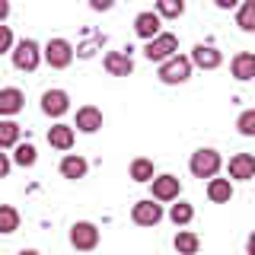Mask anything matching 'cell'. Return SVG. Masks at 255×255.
<instances>
[{"label": "cell", "instance_id": "15", "mask_svg": "<svg viewBox=\"0 0 255 255\" xmlns=\"http://www.w3.org/2000/svg\"><path fill=\"white\" fill-rule=\"evenodd\" d=\"M22 106H26L22 90H16V86L0 90V115H16V112H22Z\"/></svg>", "mask_w": 255, "mask_h": 255}, {"label": "cell", "instance_id": "27", "mask_svg": "<svg viewBox=\"0 0 255 255\" xmlns=\"http://www.w3.org/2000/svg\"><path fill=\"white\" fill-rule=\"evenodd\" d=\"M236 22H239V29H243V32H252L255 29V3H252V0H246V3L239 6Z\"/></svg>", "mask_w": 255, "mask_h": 255}, {"label": "cell", "instance_id": "8", "mask_svg": "<svg viewBox=\"0 0 255 255\" xmlns=\"http://www.w3.org/2000/svg\"><path fill=\"white\" fill-rule=\"evenodd\" d=\"M150 188H153L156 201H175L179 191H182V182L175 179L172 172H163V175H153V179H150Z\"/></svg>", "mask_w": 255, "mask_h": 255}, {"label": "cell", "instance_id": "28", "mask_svg": "<svg viewBox=\"0 0 255 255\" xmlns=\"http://www.w3.org/2000/svg\"><path fill=\"white\" fill-rule=\"evenodd\" d=\"M239 134H243V137H252L255 134V112L252 109L239 115Z\"/></svg>", "mask_w": 255, "mask_h": 255}, {"label": "cell", "instance_id": "14", "mask_svg": "<svg viewBox=\"0 0 255 255\" xmlns=\"http://www.w3.org/2000/svg\"><path fill=\"white\" fill-rule=\"evenodd\" d=\"M83 134H96L102 128V112L96 109V106H83V109H77V125Z\"/></svg>", "mask_w": 255, "mask_h": 255}, {"label": "cell", "instance_id": "20", "mask_svg": "<svg viewBox=\"0 0 255 255\" xmlns=\"http://www.w3.org/2000/svg\"><path fill=\"white\" fill-rule=\"evenodd\" d=\"M198 249H201V239H198L195 233L182 230V233L175 236V252L179 255H198Z\"/></svg>", "mask_w": 255, "mask_h": 255}, {"label": "cell", "instance_id": "11", "mask_svg": "<svg viewBox=\"0 0 255 255\" xmlns=\"http://www.w3.org/2000/svg\"><path fill=\"white\" fill-rule=\"evenodd\" d=\"M159 26H163V19H159L153 10H143V13H137V19H134V32H137L143 42L156 38L159 35Z\"/></svg>", "mask_w": 255, "mask_h": 255}, {"label": "cell", "instance_id": "10", "mask_svg": "<svg viewBox=\"0 0 255 255\" xmlns=\"http://www.w3.org/2000/svg\"><path fill=\"white\" fill-rule=\"evenodd\" d=\"M67 109H70V96L64 93V90H48V93L42 96V112H45V115L61 118Z\"/></svg>", "mask_w": 255, "mask_h": 255}, {"label": "cell", "instance_id": "22", "mask_svg": "<svg viewBox=\"0 0 255 255\" xmlns=\"http://www.w3.org/2000/svg\"><path fill=\"white\" fill-rule=\"evenodd\" d=\"M19 230V211L10 204H0V233H16Z\"/></svg>", "mask_w": 255, "mask_h": 255}, {"label": "cell", "instance_id": "2", "mask_svg": "<svg viewBox=\"0 0 255 255\" xmlns=\"http://www.w3.org/2000/svg\"><path fill=\"white\" fill-rule=\"evenodd\" d=\"M10 54H13V67L16 70H26V74H32V70L38 67V61H42V48H38V42H32V38L16 42Z\"/></svg>", "mask_w": 255, "mask_h": 255}, {"label": "cell", "instance_id": "3", "mask_svg": "<svg viewBox=\"0 0 255 255\" xmlns=\"http://www.w3.org/2000/svg\"><path fill=\"white\" fill-rule=\"evenodd\" d=\"M175 51H179V38H175L172 32H159L156 38H150V42L143 45V58H147V61H159V64L169 61Z\"/></svg>", "mask_w": 255, "mask_h": 255}, {"label": "cell", "instance_id": "23", "mask_svg": "<svg viewBox=\"0 0 255 255\" xmlns=\"http://www.w3.org/2000/svg\"><path fill=\"white\" fill-rule=\"evenodd\" d=\"M153 13L159 16V19H175V16L185 13V3H182V0H159Z\"/></svg>", "mask_w": 255, "mask_h": 255}, {"label": "cell", "instance_id": "1", "mask_svg": "<svg viewBox=\"0 0 255 255\" xmlns=\"http://www.w3.org/2000/svg\"><path fill=\"white\" fill-rule=\"evenodd\" d=\"M220 153L217 150H211V147H201V150H195L191 153V159H188V169H191V175L195 179H214V175L220 172Z\"/></svg>", "mask_w": 255, "mask_h": 255}, {"label": "cell", "instance_id": "9", "mask_svg": "<svg viewBox=\"0 0 255 255\" xmlns=\"http://www.w3.org/2000/svg\"><path fill=\"white\" fill-rule=\"evenodd\" d=\"M191 67H201V70H217L223 64V54L214 45H195L191 48Z\"/></svg>", "mask_w": 255, "mask_h": 255}, {"label": "cell", "instance_id": "18", "mask_svg": "<svg viewBox=\"0 0 255 255\" xmlns=\"http://www.w3.org/2000/svg\"><path fill=\"white\" fill-rule=\"evenodd\" d=\"M86 169H90V163H86L83 156H77V153H70V156L61 159V175H64V179H83Z\"/></svg>", "mask_w": 255, "mask_h": 255}, {"label": "cell", "instance_id": "31", "mask_svg": "<svg viewBox=\"0 0 255 255\" xmlns=\"http://www.w3.org/2000/svg\"><path fill=\"white\" fill-rule=\"evenodd\" d=\"M93 10H112V3H109V0H93Z\"/></svg>", "mask_w": 255, "mask_h": 255}, {"label": "cell", "instance_id": "29", "mask_svg": "<svg viewBox=\"0 0 255 255\" xmlns=\"http://www.w3.org/2000/svg\"><path fill=\"white\" fill-rule=\"evenodd\" d=\"M6 51H13V32H10V26L0 22V54H6Z\"/></svg>", "mask_w": 255, "mask_h": 255}, {"label": "cell", "instance_id": "32", "mask_svg": "<svg viewBox=\"0 0 255 255\" xmlns=\"http://www.w3.org/2000/svg\"><path fill=\"white\" fill-rule=\"evenodd\" d=\"M6 16H10V3H6V0H0V22H3Z\"/></svg>", "mask_w": 255, "mask_h": 255}, {"label": "cell", "instance_id": "7", "mask_svg": "<svg viewBox=\"0 0 255 255\" xmlns=\"http://www.w3.org/2000/svg\"><path fill=\"white\" fill-rule=\"evenodd\" d=\"M131 220L137 223V227H156L159 220H163V207L153 204V198H143L131 207Z\"/></svg>", "mask_w": 255, "mask_h": 255}, {"label": "cell", "instance_id": "13", "mask_svg": "<svg viewBox=\"0 0 255 255\" xmlns=\"http://www.w3.org/2000/svg\"><path fill=\"white\" fill-rule=\"evenodd\" d=\"M255 175V156L252 153H236L230 159V179H239V182H249Z\"/></svg>", "mask_w": 255, "mask_h": 255}, {"label": "cell", "instance_id": "4", "mask_svg": "<svg viewBox=\"0 0 255 255\" xmlns=\"http://www.w3.org/2000/svg\"><path fill=\"white\" fill-rule=\"evenodd\" d=\"M188 77H191V61L185 58V54H172L169 61L159 64V80H163V83H169V86L185 83Z\"/></svg>", "mask_w": 255, "mask_h": 255}, {"label": "cell", "instance_id": "26", "mask_svg": "<svg viewBox=\"0 0 255 255\" xmlns=\"http://www.w3.org/2000/svg\"><path fill=\"white\" fill-rule=\"evenodd\" d=\"M35 159H38V153H35V147L32 143H16V153H13V163L16 166H35Z\"/></svg>", "mask_w": 255, "mask_h": 255}, {"label": "cell", "instance_id": "33", "mask_svg": "<svg viewBox=\"0 0 255 255\" xmlns=\"http://www.w3.org/2000/svg\"><path fill=\"white\" fill-rule=\"evenodd\" d=\"M19 255H42V252H35V249H22Z\"/></svg>", "mask_w": 255, "mask_h": 255}, {"label": "cell", "instance_id": "6", "mask_svg": "<svg viewBox=\"0 0 255 255\" xmlns=\"http://www.w3.org/2000/svg\"><path fill=\"white\" fill-rule=\"evenodd\" d=\"M70 246H74V249H83V252L96 249V246H99V227L90 223V220L74 223V227H70Z\"/></svg>", "mask_w": 255, "mask_h": 255}, {"label": "cell", "instance_id": "21", "mask_svg": "<svg viewBox=\"0 0 255 255\" xmlns=\"http://www.w3.org/2000/svg\"><path fill=\"white\" fill-rule=\"evenodd\" d=\"M19 134H22V128L16 122H0V150L16 147V143H19Z\"/></svg>", "mask_w": 255, "mask_h": 255}, {"label": "cell", "instance_id": "25", "mask_svg": "<svg viewBox=\"0 0 255 255\" xmlns=\"http://www.w3.org/2000/svg\"><path fill=\"white\" fill-rule=\"evenodd\" d=\"M191 217H195V207L185 204V201H179V204L169 207V220L175 223V227H185V223H191Z\"/></svg>", "mask_w": 255, "mask_h": 255}, {"label": "cell", "instance_id": "5", "mask_svg": "<svg viewBox=\"0 0 255 255\" xmlns=\"http://www.w3.org/2000/svg\"><path fill=\"white\" fill-rule=\"evenodd\" d=\"M42 58H45L48 64H51L54 70H64L70 61H74V45H70L67 38H51V42L45 45Z\"/></svg>", "mask_w": 255, "mask_h": 255}, {"label": "cell", "instance_id": "17", "mask_svg": "<svg viewBox=\"0 0 255 255\" xmlns=\"http://www.w3.org/2000/svg\"><path fill=\"white\" fill-rule=\"evenodd\" d=\"M48 143H51L54 150H70L74 147V128L70 125H54L51 131H48Z\"/></svg>", "mask_w": 255, "mask_h": 255}, {"label": "cell", "instance_id": "24", "mask_svg": "<svg viewBox=\"0 0 255 255\" xmlns=\"http://www.w3.org/2000/svg\"><path fill=\"white\" fill-rule=\"evenodd\" d=\"M131 179L134 182H150L153 179V159H143V156H137L131 163Z\"/></svg>", "mask_w": 255, "mask_h": 255}, {"label": "cell", "instance_id": "12", "mask_svg": "<svg viewBox=\"0 0 255 255\" xmlns=\"http://www.w3.org/2000/svg\"><path fill=\"white\" fill-rule=\"evenodd\" d=\"M102 64H106V70L112 77H131L134 74V61H131L128 51H109Z\"/></svg>", "mask_w": 255, "mask_h": 255}, {"label": "cell", "instance_id": "19", "mask_svg": "<svg viewBox=\"0 0 255 255\" xmlns=\"http://www.w3.org/2000/svg\"><path fill=\"white\" fill-rule=\"evenodd\" d=\"M207 198H211L214 204H227L230 198H233V185H230V179H211V182H207Z\"/></svg>", "mask_w": 255, "mask_h": 255}, {"label": "cell", "instance_id": "16", "mask_svg": "<svg viewBox=\"0 0 255 255\" xmlns=\"http://www.w3.org/2000/svg\"><path fill=\"white\" fill-rule=\"evenodd\" d=\"M230 67H233V77L246 83V80H252V77H255V54H252V51H239Z\"/></svg>", "mask_w": 255, "mask_h": 255}, {"label": "cell", "instance_id": "30", "mask_svg": "<svg viewBox=\"0 0 255 255\" xmlns=\"http://www.w3.org/2000/svg\"><path fill=\"white\" fill-rule=\"evenodd\" d=\"M6 172H10V156L0 153V179H6Z\"/></svg>", "mask_w": 255, "mask_h": 255}]
</instances>
